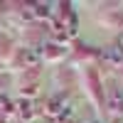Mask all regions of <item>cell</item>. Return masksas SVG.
<instances>
[{
    "label": "cell",
    "instance_id": "cell-1",
    "mask_svg": "<svg viewBox=\"0 0 123 123\" xmlns=\"http://www.w3.org/2000/svg\"><path fill=\"white\" fill-rule=\"evenodd\" d=\"M67 108V104H64V96H54V98H49L47 101V113L49 116H62V111Z\"/></svg>",
    "mask_w": 123,
    "mask_h": 123
},
{
    "label": "cell",
    "instance_id": "cell-6",
    "mask_svg": "<svg viewBox=\"0 0 123 123\" xmlns=\"http://www.w3.org/2000/svg\"><path fill=\"white\" fill-rule=\"evenodd\" d=\"M20 113H22V118H30L32 116V104H30V101H20Z\"/></svg>",
    "mask_w": 123,
    "mask_h": 123
},
{
    "label": "cell",
    "instance_id": "cell-3",
    "mask_svg": "<svg viewBox=\"0 0 123 123\" xmlns=\"http://www.w3.org/2000/svg\"><path fill=\"white\" fill-rule=\"evenodd\" d=\"M104 57H106L108 62H113V64H121V62H123V47H111V49H106Z\"/></svg>",
    "mask_w": 123,
    "mask_h": 123
},
{
    "label": "cell",
    "instance_id": "cell-2",
    "mask_svg": "<svg viewBox=\"0 0 123 123\" xmlns=\"http://www.w3.org/2000/svg\"><path fill=\"white\" fill-rule=\"evenodd\" d=\"M108 106L113 108V111H123V91H121V89H113V91H111Z\"/></svg>",
    "mask_w": 123,
    "mask_h": 123
},
{
    "label": "cell",
    "instance_id": "cell-5",
    "mask_svg": "<svg viewBox=\"0 0 123 123\" xmlns=\"http://www.w3.org/2000/svg\"><path fill=\"white\" fill-rule=\"evenodd\" d=\"M22 62H25V64H37V62H39V54L32 52V49H25V52H22Z\"/></svg>",
    "mask_w": 123,
    "mask_h": 123
},
{
    "label": "cell",
    "instance_id": "cell-7",
    "mask_svg": "<svg viewBox=\"0 0 123 123\" xmlns=\"http://www.w3.org/2000/svg\"><path fill=\"white\" fill-rule=\"evenodd\" d=\"M121 47H123V37H121Z\"/></svg>",
    "mask_w": 123,
    "mask_h": 123
},
{
    "label": "cell",
    "instance_id": "cell-4",
    "mask_svg": "<svg viewBox=\"0 0 123 123\" xmlns=\"http://www.w3.org/2000/svg\"><path fill=\"white\" fill-rule=\"evenodd\" d=\"M52 5H47V3H39V5H35V15L37 17H49L52 15V10H49Z\"/></svg>",
    "mask_w": 123,
    "mask_h": 123
},
{
    "label": "cell",
    "instance_id": "cell-8",
    "mask_svg": "<svg viewBox=\"0 0 123 123\" xmlns=\"http://www.w3.org/2000/svg\"><path fill=\"white\" fill-rule=\"evenodd\" d=\"M118 123H123V121H118Z\"/></svg>",
    "mask_w": 123,
    "mask_h": 123
}]
</instances>
